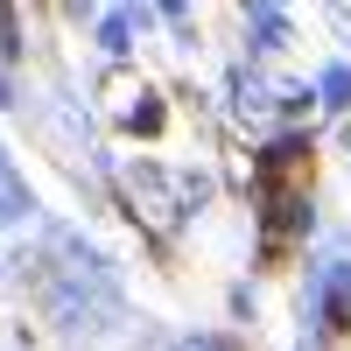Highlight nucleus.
Returning a JSON list of instances; mask_svg holds the SVG:
<instances>
[{
    "instance_id": "f03ea898",
    "label": "nucleus",
    "mask_w": 351,
    "mask_h": 351,
    "mask_svg": "<svg viewBox=\"0 0 351 351\" xmlns=\"http://www.w3.org/2000/svg\"><path fill=\"white\" fill-rule=\"evenodd\" d=\"M21 218H28V183L14 176V162L0 155V232H8V225H21Z\"/></svg>"
},
{
    "instance_id": "7ed1b4c3",
    "label": "nucleus",
    "mask_w": 351,
    "mask_h": 351,
    "mask_svg": "<svg viewBox=\"0 0 351 351\" xmlns=\"http://www.w3.org/2000/svg\"><path fill=\"white\" fill-rule=\"evenodd\" d=\"M324 92H330V106H351V71H324Z\"/></svg>"
},
{
    "instance_id": "f257e3e1",
    "label": "nucleus",
    "mask_w": 351,
    "mask_h": 351,
    "mask_svg": "<svg viewBox=\"0 0 351 351\" xmlns=\"http://www.w3.org/2000/svg\"><path fill=\"white\" fill-rule=\"evenodd\" d=\"M112 112H120V127H127V134H162V99L148 92V84H141V92L127 84V92H120V106H112Z\"/></svg>"
}]
</instances>
